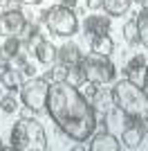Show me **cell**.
<instances>
[{
    "mask_svg": "<svg viewBox=\"0 0 148 151\" xmlns=\"http://www.w3.org/2000/svg\"><path fill=\"white\" fill-rule=\"evenodd\" d=\"M20 2H23V5H41L43 0H20Z\"/></svg>",
    "mask_w": 148,
    "mask_h": 151,
    "instance_id": "32",
    "label": "cell"
},
{
    "mask_svg": "<svg viewBox=\"0 0 148 151\" xmlns=\"http://www.w3.org/2000/svg\"><path fill=\"white\" fill-rule=\"evenodd\" d=\"M81 57L83 54H81L79 45H74V43H65L61 50H56V59L61 61V65H79Z\"/></svg>",
    "mask_w": 148,
    "mask_h": 151,
    "instance_id": "10",
    "label": "cell"
},
{
    "mask_svg": "<svg viewBox=\"0 0 148 151\" xmlns=\"http://www.w3.org/2000/svg\"><path fill=\"white\" fill-rule=\"evenodd\" d=\"M0 36H11V34H9V27H7L5 16H0Z\"/></svg>",
    "mask_w": 148,
    "mask_h": 151,
    "instance_id": "26",
    "label": "cell"
},
{
    "mask_svg": "<svg viewBox=\"0 0 148 151\" xmlns=\"http://www.w3.org/2000/svg\"><path fill=\"white\" fill-rule=\"evenodd\" d=\"M123 38L128 41L130 45H137L139 43V32H137V20H128L123 25Z\"/></svg>",
    "mask_w": 148,
    "mask_h": 151,
    "instance_id": "20",
    "label": "cell"
},
{
    "mask_svg": "<svg viewBox=\"0 0 148 151\" xmlns=\"http://www.w3.org/2000/svg\"><path fill=\"white\" fill-rule=\"evenodd\" d=\"M88 7H90V9H99V7H101V0H88Z\"/></svg>",
    "mask_w": 148,
    "mask_h": 151,
    "instance_id": "29",
    "label": "cell"
},
{
    "mask_svg": "<svg viewBox=\"0 0 148 151\" xmlns=\"http://www.w3.org/2000/svg\"><path fill=\"white\" fill-rule=\"evenodd\" d=\"M79 68H81V72H83V77H85V81H92V83H97V86L110 83V81H115V77H117L115 63H112L108 57L94 54V52L81 57Z\"/></svg>",
    "mask_w": 148,
    "mask_h": 151,
    "instance_id": "4",
    "label": "cell"
},
{
    "mask_svg": "<svg viewBox=\"0 0 148 151\" xmlns=\"http://www.w3.org/2000/svg\"><path fill=\"white\" fill-rule=\"evenodd\" d=\"M144 138H146V131H144L135 120H132V124H126L121 129V142H123L126 149H137V147H142Z\"/></svg>",
    "mask_w": 148,
    "mask_h": 151,
    "instance_id": "7",
    "label": "cell"
},
{
    "mask_svg": "<svg viewBox=\"0 0 148 151\" xmlns=\"http://www.w3.org/2000/svg\"><path fill=\"white\" fill-rule=\"evenodd\" d=\"M34 32H38V27L34 25V23H29V20H25V25L20 27V32H18V38H20V41H27Z\"/></svg>",
    "mask_w": 148,
    "mask_h": 151,
    "instance_id": "24",
    "label": "cell"
},
{
    "mask_svg": "<svg viewBox=\"0 0 148 151\" xmlns=\"http://www.w3.org/2000/svg\"><path fill=\"white\" fill-rule=\"evenodd\" d=\"M112 104L126 113L130 120L137 117H146L148 115V99H146V90H142L139 86H135L132 81L123 79L112 88Z\"/></svg>",
    "mask_w": 148,
    "mask_h": 151,
    "instance_id": "2",
    "label": "cell"
},
{
    "mask_svg": "<svg viewBox=\"0 0 148 151\" xmlns=\"http://www.w3.org/2000/svg\"><path fill=\"white\" fill-rule=\"evenodd\" d=\"M81 86H83V93H81V95H83L88 101H92V97L97 95V83H92V81H88V83H85V81H83Z\"/></svg>",
    "mask_w": 148,
    "mask_h": 151,
    "instance_id": "25",
    "label": "cell"
},
{
    "mask_svg": "<svg viewBox=\"0 0 148 151\" xmlns=\"http://www.w3.org/2000/svg\"><path fill=\"white\" fill-rule=\"evenodd\" d=\"M90 50H92L94 54H103V57H108V54L115 50V41H112L108 34H99V36H92Z\"/></svg>",
    "mask_w": 148,
    "mask_h": 151,
    "instance_id": "12",
    "label": "cell"
},
{
    "mask_svg": "<svg viewBox=\"0 0 148 151\" xmlns=\"http://www.w3.org/2000/svg\"><path fill=\"white\" fill-rule=\"evenodd\" d=\"M61 5H63V7H70V9H74V7H76V0H61Z\"/></svg>",
    "mask_w": 148,
    "mask_h": 151,
    "instance_id": "30",
    "label": "cell"
},
{
    "mask_svg": "<svg viewBox=\"0 0 148 151\" xmlns=\"http://www.w3.org/2000/svg\"><path fill=\"white\" fill-rule=\"evenodd\" d=\"M20 117H25V120H31V117H34V111H31L29 106H25L23 111H20Z\"/></svg>",
    "mask_w": 148,
    "mask_h": 151,
    "instance_id": "28",
    "label": "cell"
},
{
    "mask_svg": "<svg viewBox=\"0 0 148 151\" xmlns=\"http://www.w3.org/2000/svg\"><path fill=\"white\" fill-rule=\"evenodd\" d=\"M49 117L68 138L76 142H85L97 129V113L94 106L79 93V88L70 86L68 81H52L47 93Z\"/></svg>",
    "mask_w": 148,
    "mask_h": 151,
    "instance_id": "1",
    "label": "cell"
},
{
    "mask_svg": "<svg viewBox=\"0 0 148 151\" xmlns=\"http://www.w3.org/2000/svg\"><path fill=\"white\" fill-rule=\"evenodd\" d=\"M20 0H0V16H7L11 12H20Z\"/></svg>",
    "mask_w": 148,
    "mask_h": 151,
    "instance_id": "22",
    "label": "cell"
},
{
    "mask_svg": "<svg viewBox=\"0 0 148 151\" xmlns=\"http://www.w3.org/2000/svg\"><path fill=\"white\" fill-rule=\"evenodd\" d=\"M137 32H139V41H142L144 45H148V9L144 7L142 14L137 16Z\"/></svg>",
    "mask_w": 148,
    "mask_h": 151,
    "instance_id": "19",
    "label": "cell"
},
{
    "mask_svg": "<svg viewBox=\"0 0 148 151\" xmlns=\"http://www.w3.org/2000/svg\"><path fill=\"white\" fill-rule=\"evenodd\" d=\"M18 52H20V38L18 36H7V41L2 43V47H0V59H2V61H9V59H14Z\"/></svg>",
    "mask_w": 148,
    "mask_h": 151,
    "instance_id": "15",
    "label": "cell"
},
{
    "mask_svg": "<svg viewBox=\"0 0 148 151\" xmlns=\"http://www.w3.org/2000/svg\"><path fill=\"white\" fill-rule=\"evenodd\" d=\"M11 147L18 151H45L47 149V135L41 122L20 117L11 129Z\"/></svg>",
    "mask_w": 148,
    "mask_h": 151,
    "instance_id": "3",
    "label": "cell"
},
{
    "mask_svg": "<svg viewBox=\"0 0 148 151\" xmlns=\"http://www.w3.org/2000/svg\"><path fill=\"white\" fill-rule=\"evenodd\" d=\"M132 0H101V7L105 9L108 16H123L128 14Z\"/></svg>",
    "mask_w": 148,
    "mask_h": 151,
    "instance_id": "14",
    "label": "cell"
},
{
    "mask_svg": "<svg viewBox=\"0 0 148 151\" xmlns=\"http://www.w3.org/2000/svg\"><path fill=\"white\" fill-rule=\"evenodd\" d=\"M5 20H7V27H9V34H11V36H18L20 27L25 25V16L20 12H11V14L5 16Z\"/></svg>",
    "mask_w": 148,
    "mask_h": 151,
    "instance_id": "17",
    "label": "cell"
},
{
    "mask_svg": "<svg viewBox=\"0 0 148 151\" xmlns=\"http://www.w3.org/2000/svg\"><path fill=\"white\" fill-rule=\"evenodd\" d=\"M110 101H112V95L110 93H103V90H97V95L92 97V106H99L103 111H110Z\"/></svg>",
    "mask_w": 148,
    "mask_h": 151,
    "instance_id": "21",
    "label": "cell"
},
{
    "mask_svg": "<svg viewBox=\"0 0 148 151\" xmlns=\"http://www.w3.org/2000/svg\"><path fill=\"white\" fill-rule=\"evenodd\" d=\"M85 36H99V34H108L110 32V18L108 16H88L83 23Z\"/></svg>",
    "mask_w": 148,
    "mask_h": 151,
    "instance_id": "9",
    "label": "cell"
},
{
    "mask_svg": "<svg viewBox=\"0 0 148 151\" xmlns=\"http://www.w3.org/2000/svg\"><path fill=\"white\" fill-rule=\"evenodd\" d=\"M47 93H49V83L45 79H36V77H29L27 81L20 86V99H23L25 106H29L34 113L43 111L45 104H47Z\"/></svg>",
    "mask_w": 148,
    "mask_h": 151,
    "instance_id": "6",
    "label": "cell"
},
{
    "mask_svg": "<svg viewBox=\"0 0 148 151\" xmlns=\"http://www.w3.org/2000/svg\"><path fill=\"white\" fill-rule=\"evenodd\" d=\"M126 75H128V81H132L135 86H139L142 90H146V65L126 70Z\"/></svg>",
    "mask_w": 148,
    "mask_h": 151,
    "instance_id": "18",
    "label": "cell"
},
{
    "mask_svg": "<svg viewBox=\"0 0 148 151\" xmlns=\"http://www.w3.org/2000/svg\"><path fill=\"white\" fill-rule=\"evenodd\" d=\"M23 72H25L27 77H34V72H36V70H34V65H31V63L25 61V63H23Z\"/></svg>",
    "mask_w": 148,
    "mask_h": 151,
    "instance_id": "27",
    "label": "cell"
},
{
    "mask_svg": "<svg viewBox=\"0 0 148 151\" xmlns=\"http://www.w3.org/2000/svg\"><path fill=\"white\" fill-rule=\"evenodd\" d=\"M135 2H139V5H144V7L148 5V0H135Z\"/></svg>",
    "mask_w": 148,
    "mask_h": 151,
    "instance_id": "33",
    "label": "cell"
},
{
    "mask_svg": "<svg viewBox=\"0 0 148 151\" xmlns=\"http://www.w3.org/2000/svg\"><path fill=\"white\" fill-rule=\"evenodd\" d=\"M63 81H68L70 86L79 88L81 83L85 81V77H83V72H81L79 65H65V75H63Z\"/></svg>",
    "mask_w": 148,
    "mask_h": 151,
    "instance_id": "16",
    "label": "cell"
},
{
    "mask_svg": "<svg viewBox=\"0 0 148 151\" xmlns=\"http://www.w3.org/2000/svg\"><path fill=\"white\" fill-rule=\"evenodd\" d=\"M0 86L5 90H16L20 86V72L9 68V65H5V68L0 70Z\"/></svg>",
    "mask_w": 148,
    "mask_h": 151,
    "instance_id": "13",
    "label": "cell"
},
{
    "mask_svg": "<svg viewBox=\"0 0 148 151\" xmlns=\"http://www.w3.org/2000/svg\"><path fill=\"white\" fill-rule=\"evenodd\" d=\"M121 149V142H119L110 131L97 133L90 142V151H119Z\"/></svg>",
    "mask_w": 148,
    "mask_h": 151,
    "instance_id": "8",
    "label": "cell"
},
{
    "mask_svg": "<svg viewBox=\"0 0 148 151\" xmlns=\"http://www.w3.org/2000/svg\"><path fill=\"white\" fill-rule=\"evenodd\" d=\"M0 108H2L5 113H16V108H18V101H16V97L7 95V97H2V99H0Z\"/></svg>",
    "mask_w": 148,
    "mask_h": 151,
    "instance_id": "23",
    "label": "cell"
},
{
    "mask_svg": "<svg viewBox=\"0 0 148 151\" xmlns=\"http://www.w3.org/2000/svg\"><path fill=\"white\" fill-rule=\"evenodd\" d=\"M43 79H45V81H47V83H49V81H54V70H47Z\"/></svg>",
    "mask_w": 148,
    "mask_h": 151,
    "instance_id": "31",
    "label": "cell"
},
{
    "mask_svg": "<svg viewBox=\"0 0 148 151\" xmlns=\"http://www.w3.org/2000/svg\"><path fill=\"white\" fill-rule=\"evenodd\" d=\"M34 54H36V59L43 63V65H52V63L56 61V47L49 43V41H45V38L36 45Z\"/></svg>",
    "mask_w": 148,
    "mask_h": 151,
    "instance_id": "11",
    "label": "cell"
},
{
    "mask_svg": "<svg viewBox=\"0 0 148 151\" xmlns=\"http://www.w3.org/2000/svg\"><path fill=\"white\" fill-rule=\"evenodd\" d=\"M43 20H45V25H47V29L52 34L63 36V38L76 34V29H79V18H76L74 9L63 7V5H56L52 9H47L43 14Z\"/></svg>",
    "mask_w": 148,
    "mask_h": 151,
    "instance_id": "5",
    "label": "cell"
}]
</instances>
